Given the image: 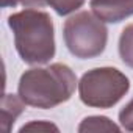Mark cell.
<instances>
[{"mask_svg":"<svg viewBox=\"0 0 133 133\" xmlns=\"http://www.w3.org/2000/svg\"><path fill=\"white\" fill-rule=\"evenodd\" d=\"M130 89V80L116 68H96L78 82L80 100L92 108L114 107Z\"/></svg>","mask_w":133,"mask_h":133,"instance_id":"277c9868","label":"cell"},{"mask_svg":"<svg viewBox=\"0 0 133 133\" xmlns=\"http://www.w3.org/2000/svg\"><path fill=\"white\" fill-rule=\"evenodd\" d=\"M121 128L110 121L105 116H89L82 121L78 125L80 133H89V131H119Z\"/></svg>","mask_w":133,"mask_h":133,"instance_id":"52a82bcc","label":"cell"},{"mask_svg":"<svg viewBox=\"0 0 133 133\" xmlns=\"http://www.w3.org/2000/svg\"><path fill=\"white\" fill-rule=\"evenodd\" d=\"M17 2H19V0H2V6L3 8H8V6H16L17 5Z\"/></svg>","mask_w":133,"mask_h":133,"instance_id":"4fadbf2b","label":"cell"},{"mask_svg":"<svg viewBox=\"0 0 133 133\" xmlns=\"http://www.w3.org/2000/svg\"><path fill=\"white\" fill-rule=\"evenodd\" d=\"M77 86L74 71L55 63L47 68H35L21 75L17 94L30 107L49 110L68 102Z\"/></svg>","mask_w":133,"mask_h":133,"instance_id":"6da1fadb","label":"cell"},{"mask_svg":"<svg viewBox=\"0 0 133 133\" xmlns=\"http://www.w3.org/2000/svg\"><path fill=\"white\" fill-rule=\"evenodd\" d=\"M119 122L127 131H133V99L119 111Z\"/></svg>","mask_w":133,"mask_h":133,"instance_id":"30bf717a","label":"cell"},{"mask_svg":"<svg viewBox=\"0 0 133 133\" xmlns=\"http://www.w3.org/2000/svg\"><path fill=\"white\" fill-rule=\"evenodd\" d=\"M119 55L124 64L133 69V24L127 25L119 38Z\"/></svg>","mask_w":133,"mask_h":133,"instance_id":"ba28073f","label":"cell"},{"mask_svg":"<svg viewBox=\"0 0 133 133\" xmlns=\"http://www.w3.org/2000/svg\"><path fill=\"white\" fill-rule=\"evenodd\" d=\"M63 36L68 50L82 59L99 56L108 41V30L102 19L82 11L64 22Z\"/></svg>","mask_w":133,"mask_h":133,"instance_id":"3957f363","label":"cell"},{"mask_svg":"<svg viewBox=\"0 0 133 133\" xmlns=\"http://www.w3.org/2000/svg\"><path fill=\"white\" fill-rule=\"evenodd\" d=\"M31 130H38V131H58V127L52 122H47V121H33V122H28L25 124L24 127H21V133L22 131H31Z\"/></svg>","mask_w":133,"mask_h":133,"instance_id":"8fae6325","label":"cell"},{"mask_svg":"<svg viewBox=\"0 0 133 133\" xmlns=\"http://www.w3.org/2000/svg\"><path fill=\"white\" fill-rule=\"evenodd\" d=\"M85 0H47V5H50L56 14L59 16H68L78 8H82Z\"/></svg>","mask_w":133,"mask_h":133,"instance_id":"9c48e42d","label":"cell"},{"mask_svg":"<svg viewBox=\"0 0 133 133\" xmlns=\"http://www.w3.org/2000/svg\"><path fill=\"white\" fill-rule=\"evenodd\" d=\"M94 14L108 24H117L133 16V0H91Z\"/></svg>","mask_w":133,"mask_h":133,"instance_id":"5b68a950","label":"cell"},{"mask_svg":"<svg viewBox=\"0 0 133 133\" xmlns=\"http://www.w3.org/2000/svg\"><path fill=\"white\" fill-rule=\"evenodd\" d=\"M19 2L27 8H42L47 5V0H19Z\"/></svg>","mask_w":133,"mask_h":133,"instance_id":"7c38bea8","label":"cell"},{"mask_svg":"<svg viewBox=\"0 0 133 133\" xmlns=\"http://www.w3.org/2000/svg\"><path fill=\"white\" fill-rule=\"evenodd\" d=\"M25 102L19 96L5 94L2 99V108H0V125L5 131H10L14 125L17 116L25 110Z\"/></svg>","mask_w":133,"mask_h":133,"instance_id":"8992f818","label":"cell"},{"mask_svg":"<svg viewBox=\"0 0 133 133\" xmlns=\"http://www.w3.org/2000/svg\"><path fill=\"white\" fill-rule=\"evenodd\" d=\"M14 33V45L27 64H45L55 56V33L52 17L45 11L33 8L14 13L8 17Z\"/></svg>","mask_w":133,"mask_h":133,"instance_id":"7a4b0ae2","label":"cell"}]
</instances>
